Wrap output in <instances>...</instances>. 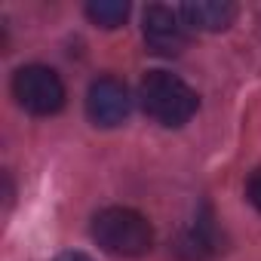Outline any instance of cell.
<instances>
[{
  "label": "cell",
  "instance_id": "obj_1",
  "mask_svg": "<svg viewBox=\"0 0 261 261\" xmlns=\"http://www.w3.org/2000/svg\"><path fill=\"white\" fill-rule=\"evenodd\" d=\"M92 240L120 258H139L145 252H151L154 246V230L148 224L145 215H139L136 209H123V206H111L101 209L92 218Z\"/></svg>",
  "mask_w": 261,
  "mask_h": 261
},
{
  "label": "cell",
  "instance_id": "obj_2",
  "mask_svg": "<svg viewBox=\"0 0 261 261\" xmlns=\"http://www.w3.org/2000/svg\"><path fill=\"white\" fill-rule=\"evenodd\" d=\"M142 108L163 126H185L197 114V92L169 71H148L139 86Z\"/></svg>",
  "mask_w": 261,
  "mask_h": 261
},
{
  "label": "cell",
  "instance_id": "obj_3",
  "mask_svg": "<svg viewBox=\"0 0 261 261\" xmlns=\"http://www.w3.org/2000/svg\"><path fill=\"white\" fill-rule=\"evenodd\" d=\"M13 95L28 114L46 117V114L62 111V105H65V83L46 65H25L13 77Z\"/></svg>",
  "mask_w": 261,
  "mask_h": 261
},
{
  "label": "cell",
  "instance_id": "obj_4",
  "mask_svg": "<svg viewBox=\"0 0 261 261\" xmlns=\"http://www.w3.org/2000/svg\"><path fill=\"white\" fill-rule=\"evenodd\" d=\"M129 108H133L129 89L117 77H98L86 92V114L95 126H120L129 117Z\"/></svg>",
  "mask_w": 261,
  "mask_h": 261
},
{
  "label": "cell",
  "instance_id": "obj_5",
  "mask_svg": "<svg viewBox=\"0 0 261 261\" xmlns=\"http://www.w3.org/2000/svg\"><path fill=\"white\" fill-rule=\"evenodd\" d=\"M145 43L157 56H178L188 46V25L178 10L169 7H148L145 13Z\"/></svg>",
  "mask_w": 261,
  "mask_h": 261
},
{
  "label": "cell",
  "instance_id": "obj_6",
  "mask_svg": "<svg viewBox=\"0 0 261 261\" xmlns=\"http://www.w3.org/2000/svg\"><path fill=\"white\" fill-rule=\"evenodd\" d=\"M178 13L188 28L200 31H224L237 19V7L224 4V0H197V4H185Z\"/></svg>",
  "mask_w": 261,
  "mask_h": 261
},
{
  "label": "cell",
  "instance_id": "obj_7",
  "mask_svg": "<svg viewBox=\"0 0 261 261\" xmlns=\"http://www.w3.org/2000/svg\"><path fill=\"white\" fill-rule=\"evenodd\" d=\"M86 16L98 28H120L129 16V4H123V0H92L86 7Z\"/></svg>",
  "mask_w": 261,
  "mask_h": 261
},
{
  "label": "cell",
  "instance_id": "obj_8",
  "mask_svg": "<svg viewBox=\"0 0 261 261\" xmlns=\"http://www.w3.org/2000/svg\"><path fill=\"white\" fill-rule=\"evenodd\" d=\"M246 197H249V203L261 212V169H255V172L249 175V181H246Z\"/></svg>",
  "mask_w": 261,
  "mask_h": 261
},
{
  "label": "cell",
  "instance_id": "obj_9",
  "mask_svg": "<svg viewBox=\"0 0 261 261\" xmlns=\"http://www.w3.org/2000/svg\"><path fill=\"white\" fill-rule=\"evenodd\" d=\"M56 261H89L83 252H65V255H59Z\"/></svg>",
  "mask_w": 261,
  "mask_h": 261
}]
</instances>
